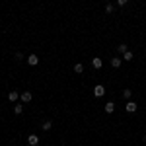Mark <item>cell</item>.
Segmentation results:
<instances>
[{"label": "cell", "mask_w": 146, "mask_h": 146, "mask_svg": "<svg viewBox=\"0 0 146 146\" xmlns=\"http://www.w3.org/2000/svg\"><path fill=\"white\" fill-rule=\"evenodd\" d=\"M37 62H39V58H37V55H29L27 56V64H31V66H35V64H37Z\"/></svg>", "instance_id": "7"}, {"label": "cell", "mask_w": 146, "mask_h": 146, "mask_svg": "<svg viewBox=\"0 0 146 146\" xmlns=\"http://www.w3.org/2000/svg\"><path fill=\"white\" fill-rule=\"evenodd\" d=\"M92 66H94V68H101V66H103V60H101L100 56L92 58Z\"/></svg>", "instance_id": "6"}, {"label": "cell", "mask_w": 146, "mask_h": 146, "mask_svg": "<svg viewBox=\"0 0 146 146\" xmlns=\"http://www.w3.org/2000/svg\"><path fill=\"white\" fill-rule=\"evenodd\" d=\"M117 4H119V6H127V4H129V0H117Z\"/></svg>", "instance_id": "17"}, {"label": "cell", "mask_w": 146, "mask_h": 146, "mask_svg": "<svg viewBox=\"0 0 146 146\" xmlns=\"http://www.w3.org/2000/svg\"><path fill=\"white\" fill-rule=\"evenodd\" d=\"M109 62H111V66H113V68H121V62H123V58H119V56H113Z\"/></svg>", "instance_id": "4"}, {"label": "cell", "mask_w": 146, "mask_h": 146, "mask_svg": "<svg viewBox=\"0 0 146 146\" xmlns=\"http://www.w3.org/2000/svg\"><path fill=\"white\" fill-rule=\"evenodd\" d=\"M27 144H29V146H37V144H39V136H37V135H29V136H27Z\"/></svg>", "instance_id": "3"}, {"label": "cell", "mask_w": 146, "mask_h": 146, "mask_svg": "<svg viewBox=\"0 0 146 146\" xmlns=\"http://www.w3.org/2000/svg\"><path fill=\"white\" fill-rule=\"evenodd\" d=\"M18 98H20V92H16V90L8 94V101H16Z\"/></svg>", "instance_id": "8"}, {"label": "cell", "mask_w": 146, "mask_h": 146, "mask_svg": "<svg viewBox=\"0 0 146 146\" xmlns=\"http://www.w3.org/2000/svg\"><path fill=\"white\" fill-rule=\"evenodd\" d=\"M22 111H23V105H22V103L14 107V113H16V115H22Z\"/></svg>", "instance_id": "15"}, {"label": "cell", "mask_w": 146, "mask_h": 146, "mask_svg": "<svg viewBox=\"0 0 146 146\" xmlns=\"http://www.w3.org/2000/svg\"><path fill=\"white\" fill-rule=\"evenodd\" d=\"M131 96H133V90H123V98H125L127 101L131 100Z\"/></svg>", "instance_id": "14"}, {"label": "cell", "mask_w": 146, "mask_h": 146, "mask_svg": "<svg viewBox=\"0 0 146 146\" xmlns=\"http://www.w3.org/2000/svg\"><path fill=\"white\" fill-rule=\"evenodd\" d=\"M115 111V103H113V101H107V103H105V113H113Z\"/></svg>", "instance_id": "9"}, {"label": "cell", "mask_w": 146, "mask_h": 146, "mask_svg": "<svg viewBox=\"0 0 146 146\" xmlns=\"http://www.w3.org/2000/svg\"><path fill=\"white\" fill-rule=\"evenodd\" d=\"M53 129V121H43V131H51Z\"/></svg>", "instance_id": "12"}, {"label": "cell", "mask_w": 146, "mask_h": 146, "mask_svg": "<svg viewBox=\"0 0 146 146\" xmlns=\"http://www.w3.org/2000/svg\"><path fill=\"white\" fill-rule=\"evenodd\" d=\"M113 12H115V6L113 4H107L105 6V14H113Z\"/></svg>", "instance_id": "16"}, {"label": "cell", "mask_w": 146, "mask_h": 146, "mask_svg": "<svg viewBox=\"0 0 146 146\" xmlns=\"http://www.w3.org/2000/svg\"><path fill=\"white\" fill-rule=\"evenodd\" d=\"M20 96H22V101H23V103H29V101H31V98H33V96H31V92H22Z\"/></svg>", "instance_id": "5"}, {"label": "cell", "mask_w": 146, "mask_h": 146, "mask_svg": "<svg viewBox=\"0 0 146 146\" xmlns=\"http://www.w3.org/2000/svg\"><path fill=\"white\" fill-rule=\"evenodd\" d=\"M133 58H135V55H133V51H127V53H123V60H129V62H131Z\"/></svg>", "instance_id": "10"}, {"label": "cell", "mask_w": 146, "mask_h": 146, "mask_svg": "<svg viewBox=\"0 0 146 146\" xmlns=\"http://www.w3.org/2000/svg\"><path fill=\"white\" fill-rule=\"evenodd\" d=\"M94 96H96V98H103V96H105V88H103L101 84H98V86L94 88Z\"/></svg>", "instance_id": "2"}, {"label": "cell", "mask_w": 146, "mask_h": 146, "mask_svg": "<svg viewBox=\"0 0 146 146\" xmlns=\"http://www.w3.org/2000/svg\"><path fill=\"white\" fill-rule=\"evenodd\" d=\"M136 109H138V105H136L135 101H131V100H129L127 103H125V111H127V113H135Z\"/></svg>", "instance_id": "1"}, {"label": "cell", "mask_w": 146, "mask_h": 146, "mask_svg": "<svg viewBox=\"0 0 146 146\" xmlns=\"http://www.w3.org/2000/svg\"><path fill=\"white\" fill-rule=\"evenodd\" d=\"M74 72H76V74H82V72H84V64H74Z\"/></svg>", "instance_id": "13"}, {"label": "cell", "mask_w": 146, "mask_h": 146, "mask_svg": "<svg viewBox=\"0 0 146 146\" xmlns=\"http://www.w3.org/2000/svg\"><path fill=\"white\" fill-rule=\"evenodd\" d=\"M117 51H119L121 55H123V53H127V51H129V47H127V43H119V47H117Z\"/></svg>", "instance_id": "11"}]
</instances>
